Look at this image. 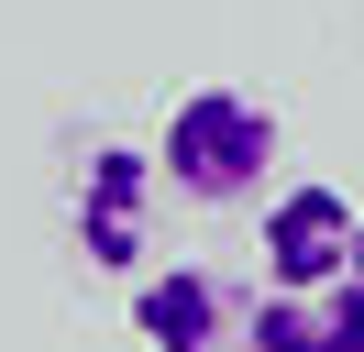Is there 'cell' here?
<instances>
[{
    "label": "cell",
    "mask_w": 364,
    "mask_h": 352,
    "mask_svg": "<svg viewBox=\"0 0 364 352\" xmlns=\"http://www.w3.org/2000/svg\"><path fill=\"white\" fill-rule=\"evenodd\" d=\"M276 143H287V132H276L265 99H243V88H188V99L166 110V132H155V165H166V187L199 198V209H243V198L265 187Z\"/></svg>",
    "instance_id": "cell-1"
},
{
    "label": "cell",
    "mask_w": 364,
    "mask_h": 352,
    "mask_svg": "<svg viewBox=\"0 0 364 352\" xmlns=\"http://www.w3.org/2000/svg\"><path fill=\"white\" fill-rule=\"evenodd\" d=\"M155 187H166V165H155L144 143H100L89 165H77V253H89L100 275H144Z\"/></svg>",
    "instance_id": "cell-2"
},
{
    "label": "cell",
    "mask_w": 364,
    "mask_h": 352,
    "mask_svg": "<svg viewBox=\"0 0 364 352\" xmlns=\"http://www.w3.org/2000/svg\"><path fill=\"white\" fill-rule=\"evenodd\" d=\"M353 231H364V209L342 187H287L265 209V286L276 297H331L342 275H353Z\"/></svg>",
    "instance_id": "cell-3"
},
{
    "label": "cell",
    "mask_w": 364,
    "mask_h": 352,
    "mask_svg": "<svg viewBox=\"0 0 364 352\" xmlns=\"http://www.w3.org/2000/svg\"><path fill=\"white\" fill-rule=\"evenodd\" d=\"M133 341H155V352H221V341H243L232 286L210 275V264H144L133 275Z\"/></svg>",
    "instance_id": "cell-4"
},
{
    "label": "cell",
    "mask_w": 364,
    "mask_h": 352,
    "mask_svg": "<svg viewBox=\"0 0 364 352\" xmlns=\"http://www.w3.org/2000/svg\"><path fill=\"white\" fill-rule=\"evenodd\" d=\"M243 352H342L320 297H254L243 308Z\"/></svg>",
    "instance_id": "cell-5"
},
{
    "label": "cell",
    "mask_w": 364,
    "mask_h": 352,
    "mask_svg": "<svg viewBox=\"0 0 364 352\" xmlns=\"http://www.w3.org/2000/svg\"><path fill=\"white\" fill-rule=\"evenodd\" d=\"M320 308H331V341H342V352H364V275H342Z\"/></svg>",
    "instance_id": "cell-6"
},
{
    "label": "cell",
    "mask_w": 364,
    "mask_h": 352,
    "mask_svg": "<svg viewBox=\"0 0 364 352\" xmlns=\"http://www.w3.org/2000/svg\"><path fill=\"white\" fill-rule=\"evenodd\" d=\"M353 275H364V231H353Z\"/></svg>",
    "instance_id": "cell-7"
}]
</instances>
